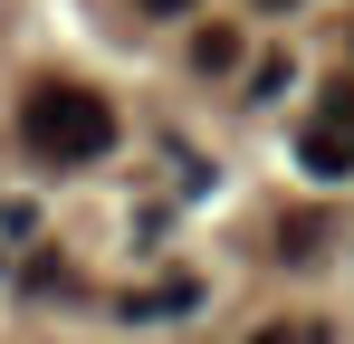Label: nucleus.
Here are the masks:
<instances>
[{"label": "nucleus", "mask_w": 354, "mask_h": 344, "mask_svg": "<svg viewBox=\"0 0 354 344\" xmlns=\"http://www.w3.org/2000/svg\"><path fill=\"white\" fill-rule=\"evenodd\" d=\"M19 134H29V153L39 163H96L106 144H115V106L96 96V86H39L29 106H19Z\"/></svg>", "instance_id": "1"}, {"label": "nucleus", "mask_w": 354, "mask_h": 344, "mask_svg": "<svg viewBox=\"0 0 354 344\" xmlns=\"http://www.w3.org/2000/svg\"><path fill=\"white\" fill-rule=\"evenodd\" d=\"M297 163L316 172V182H335V172L354 163V134L345 124H306V134H297Z\"/></svg>", "instance_id": "2"}, {"label": "nucleus", "mask_w": 354, "mask_h": 344, "mask_svg": "<svg viewBox=\"0 0 354 344\" xmlns=\"http://www.w3.org/2000/svg\"><path fill=\"white\" fill-rule=\"evenodd\" d=\"M316 249H326V220H316V211H297V220H288V258H316Z\"/></svg>", "instance_id": "3"}, {"label": "nucleus", "mask_w": 354, "mask_h": 344, "mask_svg": "<svg viewBox=\"0 0 354 344\" xmlns=\"http://www.w3.org/2000/svg\"><path fill=\"white\" fill-rule=\"evenodd\" d=\"M192 57H201V67H230V57H239V29H201V48H192Z\"/></svg>", "instance_id": "4"}, {"label": "nucleus", "mask_w": 354, "mask_h": 344, "mask_svg": "<svg viewBox=\"0 0 354 344\" xmlns=\"http://www.w3.org/2000/svg\"><path fill=\"white\" fill-rule=\"evenodd\" d=\"M249 344H326V325H297V316H288V325H259Z\"/></svg>", "instance_id": "5"}, {"label": "nucleus", "mask_w": 354, "mask_h": 344, "mask_svg": "<svg viewBox=\"0 0 354 344\" xmlns=\"http://www.w3.org/2000/svg\"><path fill=\"white\" fill-rule=\"evenodd\" d=\"M326 106H335V124H345V134H354V86H335V96H326Z\"/></svg>", "instance_id": "6"}, {"label": "nucleus", "mask_w": 354, "mask_h": 344, "mask_svg": "<svg viewBox=\"0 0 354 344\" xmlns=\"http://www.w3.org/2000/svg\"><path fill=\"white\" fill-rule=\"evenodd\" d=\"M144 10H192V0H144Z\"/></svg>", "instance_id": "7"}, {"label": "nucleus", "mask_w": 354, "mask_h": 344, "mask_svg": "<svg viewBox=\"0 0 354 344\" xmlns=\"http://www.w3.org/2000/svg\"><path fill=\"white\" fill-rule=\"evenodd\" d=\"M259 10H288V0H259Z\"/></svg>", "instance_id": "8"}]
</instances>
